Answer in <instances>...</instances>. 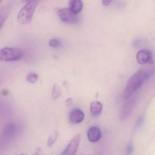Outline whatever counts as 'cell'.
Masks as SVG:
<instances>
[{
	"label": "cell",
	"mask_w": 155,
	"mask_h": 155,
	"mask_svg": "<svg viewBox=\"0 0 155 155\" xmlns=\"http://www.w3.org/2000/svg\"><path fill=\"white\" fill-rule=\"evenodd\" d=\"M148 77V74L144 70H140L133 74L129 79L125 87L124 98H129L133 93L138 90Z\"/></svg>",
	"instance_id": "1"
},
{
	"label": "cell",
	"mask_w": 155,
	"mask_h": 155,
	"mask_svg": "<svg viewBox=\"0 0 155 155\" xmlns=\"http://www.w3.org/2000/svg\"><path fill=\"white\" fill-rule=\"evenodd\" d=\"M37 4L36 1H31L21 8L17 17L20 24L26 25L31 22Z\"/></svg>",
	"instance_id": "2"
},
{
	"label": "cell",
	"mask_w": 155,
	"mask_h": 155,
	"mask_svg": "<svg viewBox=\"0 0 155 155\" xmlns=\"http://www.w3.org/2000/svg\"><path fill=\"white\" fill-rule=\"evenodd\" d=\"M23 56V52L19 49L13 48H4L0 51V60L2 61H17L21 59Z\"/></svg>",
	"instance_id": "3"
},
{
	"label": "cell",
	"mask_w": 155,
	"mask_h": 155,
	"mask_svg": "<svg viewBox=\"0 0 155 155\" xmlns=\"http://www.w3.org/2000/svg\"><path fill=\"white\" fill-rule=\"evenodd\" d=\"M58 14L61 21L67 24H75L79 21L78 14L72 12L69 8H63L58 11Z\"/></svg>",
	"instance_id": "4"
},
{
	"label": "cell",
	"mask_w": 155,
	"mask_h": 155,
	"mask_svg": "<svg viewBox=\"0 0 155 155\" xmlns=\"http://www.w3.org/2000/svg\"><path fill=\"white\" fill-rule=\"evenodd\" d=\"M81 140V135L80 134H78L75 136L74 138L70 141L66 148L61 153V155H75L78 149Z\"/></svg>",
	"instance_id": "5"
},
{
	"label": "cell",
	"mask_w": 155,
	"mask_h": 155,
	"mask_svg": "<svg viewBox=\"0 0 155 155\" xmlns=\"http://www.w3.org/2000/svg\"><path fill=\"white\" fill-rule=\"evenodd\" d=\"M136 59L137 62L141 65L151 63L152 61V53L148 50H141L137 53Z\"/></svg>",
	"instance_id": "6"
},
{
	"label": "cell",
	"mask_w": 155,
	"mask_h": 155,
	"mask_svg": "<svg viewBox=\"0 0 155 155\" xmlns=\"http://www.w3.org/2000/svg\"><path fill=\"white\" fill-rule=\"evenodd\" d=\"M84 116V113L81 110L74 109L70 113V120L73 124H78L83 121Z\"/></svg>",
	"instance_id": "7"
},
{
	"label": "cell",
	"mask_w": 155,
	"mask_h": 155,
	"mask_svg": "<svg viewBox=\"0 0 155 155\" xmlns=\"http://www.w3.org/2000/svg\"><path fill=\"white\" fill-rule=\"evenodd\" d=\"M87 136L88 139L91 142H97L101 138V131L98 127H91L88 130Z\"/></svg>",
	"instance_id": "8"
},
{
	"label": "cell",
	"mask_w": 155,
	"mask_h": 155,
	"mask_svg": "<svg viewBox=\"0 0 155 155\" xmlns=\"http://www.w3.org/2000/svg\"><path fill=\"white\" fill-rule=\"evenodd\" d=\"M83 8L81 0H69L68 8L74 13L78 14L82 11Z\"/></svg>",
	"instance_id": "9"
},
{
	"label": "cell",
	"mask_w": 155,
	"mask_h": 155,
	"mask_svg": "<svg viewBox=\"0 0 155 155\" xmlns=\"http://www.w3.org/2000/svg\"><path fill=\"white\" fill-rule=\"evenodd\" d=\"M102 105L98 101H94L90 104V111L94 117L99 116L102 110Z\"/></svg>",
	"instance_id": "10"
},
{
	"label": "cell",
	"mask_w": 155,
	"mask_h": 155,
	"mask_svg": "<svg viewBox=\"0 0 155 155\" xmlns=\"http://www.w3.org/2000/svg\"><path fill=\"white\" fill-rule=\"evenodd\" d=\"M61 94V90L60 87L57 84H54L52 87L51 92V98L54 101L58 99Z\"/></svg>",
	"instance_id": "11"
},
{
	"label": "cell",
	"mask_w": 155,
	"mask_h": 155,
	"mask_svg": "<svg viewBox=\"0 0 155 155\" xmlns=\"http://www.w3.org/2000/svg\"><path fill=\"white\" fill-rule=\"evenodd\" d=\"M58 132L57 130H54L53 133L51 134L48 142V145L49 147H50L53 146L58 138Z\"/></svg>",
	"instance_id": "12"
},
{
	"label": "cell",
	"mask_w": 155,
	"mask_h": 155,
	"mask_svg": "<svg viewBox=\"0 0 155 155\" xmlns=\"http://www.w3.org/2000/svg\"><path fill=\"white\" fill-rule=\"evenodd\" d=\"M39 76L37 73L34 72H30L28 73L27 76V80L31 83H34L37 81L38 79Z\"/></svg>",
	"instance_id": "13"
},
{
	"label": "cell",
	"mask_w": 155,
	"mask_h": 155,
	"mask_svg": "<svg viewBox=\"0 0 155 155\" xmlns=\"http://www.w3.org/2000/svg\"><path fill=\"white\" fill-rule=\"evenodd\" d=\"M61 44V41L58 39H51L49 42L50 47L53 48H59Z\"/></svg>",
	"instance_id": "14"
},
{
	"label": "cell",
	"mask_w": 155,
	"mask_h": 155,
	"mask_svg": "<svg viewBox=\"0 0 155 155\" xmlns=\"http://www.w3.org/2000/svg\"><path fill=\"white\" fill-rule=\"evenodd\" d=\"M113 1V0H101L102 4L105 6H109Z\"/></svg>",
	"instance_id": "15"
},
{
	"label": "cell",
	"mask_w": 155,
	"mask_h": 155,
	"mask_svg": "<svg viewBox=\"0 0 155 155\" xmlns=\"http://www.w3.org/2000/svg\"><path fill=\"white\" fill-rule=\"evenodd\" d=\"M66 103L68 106H70V105H71V104L73 103V100H72V99L71 98H68V99L66 101Z\"/></svg>",
	"instance_id": "16"
}]
</instances>
